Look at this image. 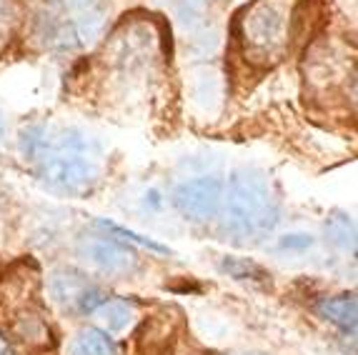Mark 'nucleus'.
Returning <instances> with one entry per match:
<instances>
[{
  "label": "nucleus",
  "mask_w": 358,
  "mask_h": 355,
  "mask_svg": "<svg viewBox=\"0 0 358 355\" xmlns=\"http://www.w3.org/2000/svg\"><path fill=\"white\" fill-rule=\"evenodd\" d=\"M308 78L310 83L321 85V88H331L341 80L348 78V66H353V60L346 53H338L334 43L329 45H313L308 58Z\"/></svg>",
  "instance_id": "obj_9"
},
{
  "label": "nucleus",
  "mask_w": 358,
  "mask_h": 355,
  "mask_svg": "<svg viewBox=\"0 0 358 355\" xmlns=\"http://www.w3.org/2000/svg\"><path fill=\"white\" fill-rule=\"evenodd\" d=\"M96 313H98V318H101V323L110 333L128 331V328L133 326V320H136V310H133V305L126 300H106Z\"/></svg>",
  "instance_id": "obj_13"
},
{
  "label": "nucleus",
  "mask_w": 358,
  "mask_h": 355,
  "mask_svg": "<svg viewBox=\"0 0 358 355\" xmlns=\"http://www.w3.org/2000/svg\"><path fill=\"white\" fill-rule=\"evenodd\" d=\"M161 355H215L213 350L198 345L191 335H185L183 331H176L168 338V343L161 348Z\"/></svg>",
  "instance_id": "obj_14"
},
{
  "label": "nucleus",
  "mask_w": 358,
  "mask_h": 355,
  "mask_svg": "<svg viewBox=\"0 0 358 355\" xmlns=\"http://www.w3.org/2000/svg\"><path fill=\"white\" fill-rule=\"evenodd\" d=\"M10 328L15 338H20L28 345H45L50 338L48 323L43 320V315L36 308H25L10 315Z\"/></svg>",
  "instance_id": "obj_10"
},
{
  "label": "nucleus",
  "mask_w": 358,
  "mask_h": 355,
  "mask_svg": "<svg viewBox=\"0 0 358 355\" xmlns=\"http://www.w3.org/2000/svg\"><path fill=\"white\" fill-rule=\"evenodd\" d=\"M310 243H313V238L310 236H301V233H296V236H286L281 240V248H288V250H303V248H310Z\"/></svg>",
  "instance_id": "obj_19"
},
{
  "label": "nucleus",
  "mask_w": 358,
  "mask_h": 355,
  "mask_svg": "<svg viewBox=\"0 0 358 355\" xmlns=\"http://www.w3.org/2000/svg\"><path fill=\"white\" fill-rule=\"evenodd\" d=\"M299 0H251L238 18L243 58L258 68H271L291 48L293 10Z\"/></svg>",
  "instance_id": "obj_3"
},
{
  "label": "nucleus",
  "mask_w": 358,
  "mask_h": 355,
  "mask_svg": "<svg viewBox=\"0 0 358 355\" xmlns=\"http://www.w3.org/2000/svg\"><path fill=\"white\" fill-rule=\"evenodd\" d=\"M71 355H118V345L106 331L83 328L73 340Z\"/></svg>",
  "instance_id": "obj_12"
},
{
  "label": "nucleus",
  "mask_w": 358,
  "mask_h": 355,
  "mask_svg": "<svg viewBox=\"0 0 358 355\" xmlns=\"http://www.w3.org/2000/svg\"><path fill=\"white\" fill-rule=\"evenodd\" d=\"M50 298L60 308L78 310V313H96L108 300L101 288L90 285L85 275L71 268H60L50 275Z\"/></svg>",
  "instance_id": "obj_6"
},
{
  "label": "nucleus",
  "mask_w": 358,
  "mask_h": 355,
  "mask_svg": "<svg viewBox=\"0 0 358 355\" xmlns=\"http://www.w3.org/2000/svg\"><path fill=\"white\" fill-rule=\"evenodd\" d=\"M43 23V36L53 48H83L101 36L106 8L103 0H53Z\"/></svg>",
  "instance_id": "obj_4"
},
{
  "label": "nucleus",
  "mask_w": 358,
  "mask_h": 355,
  "mask_svg": "<svg viewBox=\"0 0 358 355\" xmlns=\"http://www.w3.org/2000/svg\"><path fill=\"white\" fill-rule=\"evenodd\" d=\"M18 145L33 171L55 190L80 196L101 178L96 140L78 128L30 125L20 133Z\"/></svg>",
  "instance_id": "obj_1"
},
{
  "label": "nucleus",
  "mask_w": 358,
  "mask_h": 355,
  "mask_svg": "<svg viewBox=\"0 0 358 355\" xmlns=\"http://www.w3.org/2000/svg\"><path fill=\"white\" fill-rule=\"evenodd\" d=\"M223 270H226L228 275H233L236 280H266L268 278L263 268H258L256 263H251V261H241V258H228V261L223 263Z\"/></svg>",
  "instance_id": "obj_16"
},
{
  "label": "nucleus",
  "mask_w": 358,
  "mask_h": 355,
  "mask_svg": "<svg viewBox=\"0 0 358 355\" xmlns=\"http://www.w3.org/2000/svg\"><path fill=\"white\" fill-rule=\"evenodd\" d=\"M223 188L226 185L218 178H210V175L183 180L173 190V205L178 208V213L183 218L196 220V223H206V220H213L215 215L221 213Z\"/></svg>",
  "instance_id": "obj_5"
},
{
  "label": "nucleus",
  "mask_w": 358,
  "mask_h": 355,
  "mask_svg": "<svg viewBox=\"0 0 358 355\" xmlns=\"http://www.w3.org/2000/svg\"><path fill=\"white\" fill-rule=\"evenodd\" d=\"M38 296V270L36 266L18 263L13 273L0 285V300L6 305L8 313H18V310L33 308V300Z\"/></svg>",
  "instance_id": "obj_7"
},
{
  "label": "nucleus",
  "mask_w": 358,
  "mask_h": 355,
  "mask_svg": "<svg viewBox=\"0 0 358 355\" xmlns=\"http://www.w3.org/2000/svg\"><path fill=\"white\" fill-rule=\"evenodd\" d=\"M0 355H8V348H6V343L0 340Z\"/></svg>",
  "instance_id": "obj_21"
},
{
  "label": "nucleus",
  "mask_w": 358,
  "mask_h": 355,
  "mask_svg": "<svg viewBox=\"0 0 358 355\" xmlns=\"http://www.w3.org/2000/svg\"><path fill=\"white\" fill-rule=\"evenodd\" d=\"M103 225H106L108 231H113L115 236L131 238V240H136V243H141V245H145V248L155 250V253H166V248H163V245H158V243H155V240H148V238H143V236H136V233L126 231V228H118V225H110V223H103Z\"/></svg>",
  "instance_id": "obj_18"
},
{
  "label": "nucleus",
  "mask_w": 358,
  "mask_h": 355,
  "mask_svg": "<svg viewBox=\"0 0 358 355\" xmlns=\"http://www.w3.org/2000/svg\"><path fill=\"white\" fill-rule=\"evenodd\" d=\"M6 131H8L6 118H3V115H0V143H3V138H6Z\"/></svg>",
  "instance_id": "obj_20"
},
{
  "label": "nucleus",
  "mask_w": 358,
  "mask_h": 355,
  "mask_svg": "<svg viewBox=\"0 0 358 355\" xmlns=\"http://www.w3.org/2000/svg\"><path fill=\"white\" fill-rule=\"evenodd\" d=\"M221 210L226 215V231L238 243L261 240L278 223V201L271 180L251 168L231 175L228 188H223Z\"/></svg>",
  "instance_id": "obj_2"
},
{
  "label": "nucleus",
  "mask_w": 358,
  "mask_h": 355,
  "mask_svg": "<svg viewBox=\"0 0 358 355\" xmlns=\"http://www.w3.org/2000/svg\"><path fill=\"white\" fill-rule=\"evenodd\" d=\"M321 315L329 323H334L338 331L343 333H356V323H358V305L353 296H336V298H326V300L318 305Z\"/></svg>",
  "instance_id": "obj_11"
},
{
  "label": "nucleus",
  "mask_w": 358,
  "mask_h": 355,
  "mask_svg": "<svg viewBox=\"0 0 358 355\" xmlns=\"http://www.w3.org/2000/svg\"><path fill=\"white\" fill-rule=\"evenodd\" d=\"M18 3L15 0H0V53L10 43L15 25H18Z\"/></svg>",
  "instance_id": "obj_15"
},
{
  "label": "nucleus",
  "mask_w": 358,
  "mask_h": 355,
  "mask_svg": "<svg viewBox=\"0 0 358 355\" xmlns=\"http://www.w3.org/2000/svg\"><path fill=\"white\" fill-rule=\"evenodd\" d=\"M243 355H261V353H243Z\"/></svg>",
  "instance_id": "obj_22"
},
{
  "label": "nucleus",
  "mask_w": 358,
  "mask_h": 355,
  "mask_svg": "<svg viewBox=\"0 0 358 355\" xmlns=\"http://www.w3.org/2000/svg\"><path fill=\"white\" fill-rule=\"evenodd\" d=\"M80 253L85 255V261L108 275H126L136 268V255L108 238H90L88 243H83Z\"/></svg>",
  "instance_id": "obj_8"
},
{
  "label": "nucleus",
  "mask_w": 358,
  "mask_h": 355,
  "mask_svg": "<svg viewBox=\"0 0 358 355\" xmlns=\"http://www.w3.org/2000/svg\"><path fill=\"white\" fill-rule=\"evenodd\" d=\"M326 233L341 248H353V238H356V231H353V223L348 218H331L329 225H326Z\"/></svg>",
  "instance_id": "obj_17"
}]
</instances>
